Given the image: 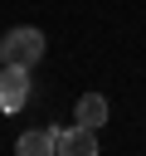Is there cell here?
Instances as JSON below:
<instances>
[{"label":"cell","instance_id":"5","mask_svg":"<svg viewBox=\"0 0 146 156\" xmlns=\"http://www.w3.org/2000/svg\"><path fill=\"white\" fill-rule=\"evenodd\" d=\"M54 136H58L54 127H44V132H24V136L15 141V151H19V156H54Z\"/></svg>","mask_w":146,"mask_h":156},{"label":"cell","instance_id":"3","mask_svg":"<svg viewBox=\"0 0 146 156\" xmlns=\"http://www.w3.org/2000/svg\"><path fill=\"white\" fill-rule=\"evenodd\" d=\"M54 151L58 156H97V127H68V132H58L54 136Z\"/></svg>","mask_w":146,"mask_h":156},{"label":"cell","instance_id":"2","mask_svg":"<svg viewBox=\"0 0 146 156\" xmlns=\"http://www.w3.org/2000/svg\"><path fill=\"white\" fill-rule=\"evenodd\" d=\"M24 102H29V68L0 63V107L5 112H19Z\"/></svg>","mask_w":146,"mask_h":156},{"label":"cell","instance_id":"4","mask_svg":"<svg viewBox=\"0 0 146 156\" xmlns=\"http://www.w3.org/2000/svg\"><path fill=\"white\" fill-rule=\"evenodd\" d=\"M73 122H83V127H102V122H107V98H102V93H83L78 107H73Z\"/></svg>","mask_w":146,"mask_h":156},{"label":"cell","instance_id":"1","mask_svg":"<svg viewBox=\"0 0 146 156\" xmlns=\"http://www.w3.org/2000/svg\"><path fill=\"white\" fill-rule=\"evenodd\" d=\"M44 49H49V39H44L34 24H15V29L0 39V63H19V68H34V63L44 58Z\"/></svg>","mask_w":146,"mask_h":156}]
</instances>
